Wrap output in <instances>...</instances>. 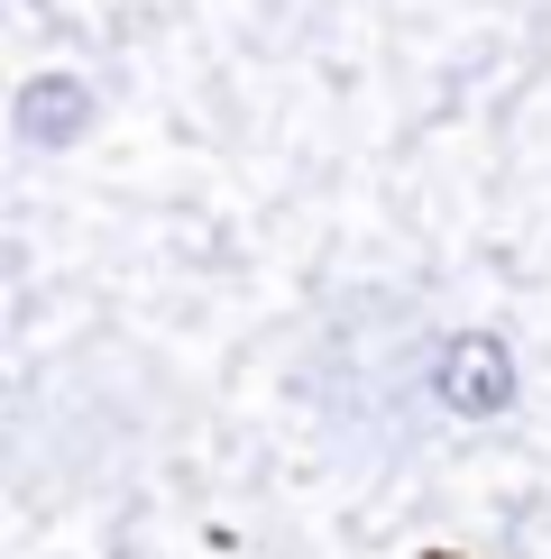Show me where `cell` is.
Segmentation results:
<instances>
[{"mask_svg": "<svg viewBox=\"0 0 551 559\" xmlns=\"http://www.w3.org/2000/svg\"><path fill=\"white\" fill-rule=\"evenodd\" d=\"M515 394H524V367H515V348L496 331H450L432 348V404L450 423H505Z\"/></svg>", "mask_w": 551, "mask_h": 559, "instance_id": "1", "label": "cell"}, {"mask_svg": "<svg viewBox=\"0 0 551 559\" xmlns=\"http://www.w3.org/2000/svg\"><path fill=\"white\" fill-rule=\"evenodd\" d=\"M10 129H19V147L65 156V147H74V138L92 129V83H83V74H37V83H19Z\"/></svg>", "mask_w": 551, "mask_h": 559, "instance_id": "2", "label": "cell"}]
</instances>
